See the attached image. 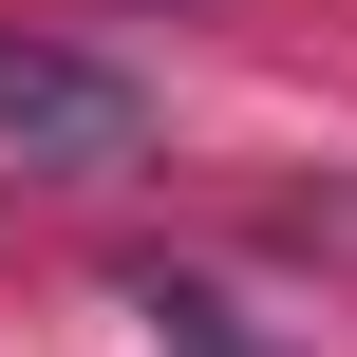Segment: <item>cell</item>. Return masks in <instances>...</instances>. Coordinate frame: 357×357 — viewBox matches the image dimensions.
<instances>
[{"mask_svg":"<svg viewBox=\"0 0 357 357\" xmlns=\"http://www.w3.org/2000/svg\"><path fill=\"white\" fill-rule=\"evenodd\" d=\"M132 320H151V357H301V339H264V320H245L226 282H169V264L132 282Z\"/></svg>","mask_w":357,"mask_h":357,"instance_id":"7a4b0ae2","label":"cell"},{"mask_svg":"<svg viewBox=\"0 0 357 357\" xmlns=\"http://www.w3.org/2000/svg\"><path fill=\"white\" fill-rule=\"evenodd\" d=\"M0 151L19 169H56V188H94V169H132L151 151V75L132 56H94V38H0Z\"/></svg>","mask_w":357,"mask_h":357,"instance_id":"6da1fadb","label":"cell"}]
</instances>
